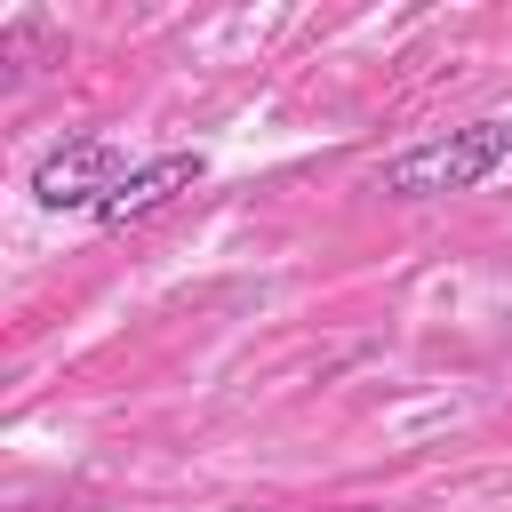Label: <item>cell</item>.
<instances>
[{"instance_id": "2", "label": "cell", "mask_w": 512, "mask_h": 512, "mask_svg": "<svg viewBox=\"0 0 512 512\" xmlns=\"http://www.w3.org/2000/svg\"><path fill=\"white\" fill-rule=\"evenodd\" d=\"M120 184V160H112V144L104 136H64L40 168H32V200L40 208H88L96 216V200Z\"/></svg>"}, {"instance_id": "3", "label": "cell", "mask_w": 512, "mask_h": 512, "mask_svg": "<svg viewBox=\"0 0 512 512\" xmlns=\"http://www.w3.org/2000/svg\"><path fill=\"white\" fill-rule=\"evenodd\" d=\"M200 176H208V152H152V160L120 168V184L96 200V224H136V216L168 208L176 192H192Z\"/></svg>"}, {"instance_id": "1", "label": "cell", "mask_w": 512, "mask_h": 512, "mask_svg": "<svg viewBox=\"0 0 512 512\" xmlns=\"http://www.w3.org/2000/svg\"><path fill=\"white\" fill-rule=\"evenodd\" d=\"M504 152H512V128H504V120H464V128H448V136L408 144L400 160H384V168H376V192H392V200L472 192V184H488V176L504 168Z\"/></svg>"}]
</instances>
